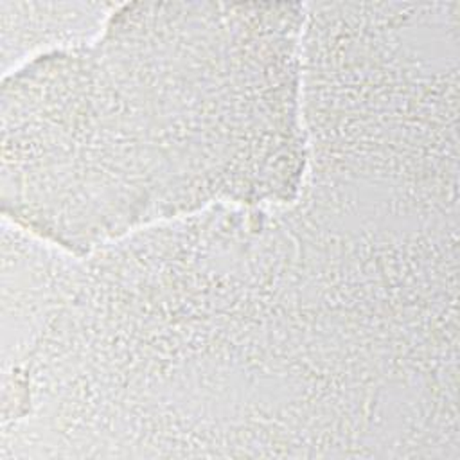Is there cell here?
Wrapping results in <instances>:
<instances>
[{"instance_id": "obj_1", "label": "cell", "mask_w": 460, "mask_h": 460, "mask_svg": "<svg viewBox=\"0 0 460 460\" xmlns=\"http://www.w3.org/2000/svg\"><path fill=\"white\" fill-rule=\"evenodd\" d=\"M305 4H119L4 77L2 207L86 257L216 205L298 199Z\"/></svg>"}, {"instance_id": "obj_2", "label": "cell", "mask_w": 460, "mask_h": 460, "mask_svg": "<svg viewBox=\"0 0 460 460\" xmlns=\"http://www.w3.org/2000/svg\"><path fill=\"white\" fill-rule=\"evenodd\" d=\"M119 4L11 2L0 0L4 74L63 49L95 40Z\"/></svg>"}]
</instances>
